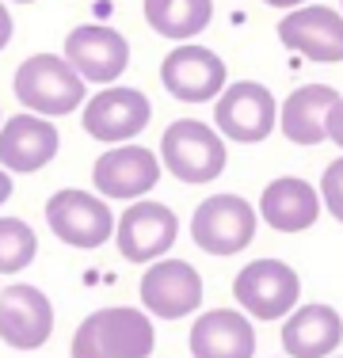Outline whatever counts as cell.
I'll use <instances>...</instances> for the list:
<instances>
[{"label":"cell","mask_w":343,"mask_h":358,"mask_svg":"<svg viewBox=\"0 0 343 358\" xmlns=\"http://www.w3.org/2000/svg\"><path fill=\"white\" fill-rule=\"evenodd\" d=\"M153 317L134 305H107L88 313L73 331V358H153Z\"/></svg>","instance_id":"cell-1"},{"label":"cell","mask_w":343,"mask_h":358,"mask_svg":"<svg viewBox=\"0 0 343 358\" xmlns=\"http://www.w3.org/2000/svg\"><path fill=\"white\" fill-rule=\"evenodd\" d=\"M149 118H153V103L145 92L122 88V84H107V88H99L84 103L80 126L99 145H126L149 126Z\"/></svg>","instance_id":"cell-10"},{"label":"cell","mask_w":343,"mask_h":358,"mask_svg":"<svg viewBox=\"0 0 343 358\" xmlns=\"http://www.w3.org/2000/svg\"><path fill=\"white\" fill-rule=\"evenodd\" d=\"M214 126L225 141L260 145L279 130V103L260 80H237L214 99Z\"/></svg>","instance_id":"cell-7"},{"label":"cell","mask_w":343,"mask_h":358,"mask_svg":"<svg viewBox=\"0 0 343 358\" xmlns=\"http://www.w3.org/2000/svg\"><path fill=\"white\" fill-rule=\"evenodd\" d=\"M328 141L336 145V149H343V96L336 99V107H332V115H328Z\"/></svg>","instance_id":"cell-24"},{"label":"cell","mask_w":343,"mask_h":358,"mask_svg":"<svg viewBox=\"0 0 343 358\" xmlns=\"http://www.w3.org/2000/svg\"><path fill=\"white\" fill-rule=\"evenodd\" d=\"M15 4H34V0H15Z\"/></svg>","instance_id":"cell-28"},{"label":"cell","mask_w":343,"mask_h":358,"mask_svg":"<svg viewBox=\"0 0 343 358\" xmlns=\"http://www.w3.org/2000/svg\"><path fill=\"white\" fill-rule=\"evenodd\" d=\"M321 202H324V210L343 225V152L324 168V176H321Z\"/></svg>","instance_id":"cell-23"},{"label":"cell","mask_w":343,"mask_h":358,"mask_svg":"<svg viewBox=\"0 0 343 358\" xmlns=\"http://www.w3.org/2000/svg\"><path fill=\"white\" fill-rule=\"evenodd\" d=\"M46 225L69 248L92 252L115 236L118 217L103 194L80 191V187H62L46 199Z\"/></svg>","instance_id":"cell-4"},{"label":"cell","mask_w":343,"mask_h":358,"mask_svg":"<svg viewBox=\"0 0 343 358\" xmlns=\"http://www.w3.org/2000/svg\"><path fill=\"white\" fill-rule=\"evenodd\" d=\"M141 12L160 38L195 42L214 20V0H141Z\"/></svg>","instance_id":"cell-21"},{"label":"cell","mask_w":343,"mask_h":358,"mask_svg":"<svg viewBox=\"0 0 343 358\" xmlns=\"http://www.w3.org/2000/svg\"><path fill=\"white\" fill-rule=\"evenodd\" d=\"M15 35V23H12V12H8V4L0 0V50H8V42Z\"/></svg>","instance_id":"cell-25"},{"label":"cell","mask_w":343,"mask_h":358,"mask_svg":"<svg viewBox=\"0 0 343 358\" xmlns=\"http://www.w3.org/2000/svg\"><path fill=\"white\" fill-rule=\"evenodd\" d=\"M0 126H4V110H0Z\"/></svg>","instance_id":"cell-29"},{"label":"cell","mask_w":343,"mask_h":358,"mask_svg":"<svg viewBox=\"0 0 343 358\" xmlns=\"http://www.w3.org/2000/svg\"><path fill=\"white\" fill-rule=\"evenodd\" d=\"M65 62L84 76V84H118L130 65V42L107 23H80L65 35Z\"/></svg>","instance_id":"cell-13"},{"label":"cell","mask_w":343,"mask_h":358,"mask_svg":"<svg viewBox=\"0 0 343 358\" xmlns=\"http://www.w3.org/2000/svg\"><path fill=\"white\" fill-rule=\"evenodd\" d=\"M340 92L332 84H302L294 88L279 107V130L286 141L313 149V145L328 141V115L336 107Z\"/></svg>","instance_id":"cell-20"},{"label":"cell","mask_w":343,"mask_h":358,"mask_svg":"<svg viewBox=\"0 0 343 358\" xmlns=\"http://www.w3.org/2000/svg\"><path fill=\"white\" fill-rule=\"evenodd\" d=\"M176 241H179V217L176 210L157 199L130 202V210H122V217L115 225L118 255L126 263H141V267L164 259Z\"/></svg>","instance_id":"cell-8"},{"label":"cell","mask_w":343,"mask_h":358,"mask_svg":"<svg viewBox=\"0 0 343 358\" xmlns=\"http://www.w3.org/2000/svg\"><path fill=\"white\" fill-rule=\"evenodd\" d=\"M279 42L309 62H343V12L332 4H302L282 15Z\"/></svg>","instance_id":"cell-15"},{"label":"cell","mask_w":343,"mask_h":358,"mask_svg":"<svg viewBox=\"0 0 343 358\" xmlns=\"http://www.w3.org/2000/svg\"><path fill=\"white\" fill-rule=\"evenodd\" d=\"M141 309L157 320H183L202 305V275L187 259H157L137 286Z\"/></svg>","instance_id":"cell-12"},{"label":"cell","mask_w":343,"mask_h":358,"mask_svg":"<svg viewBox=\"0 0 343 358\" xmlns=\"http://www.w3.org/2000/svg\"><path fill=\"white\" fill-rule=\"evenodd\" d=\"M62 149V134L50 118L42 115H12L0 126V168H8L12 176H31L38 168H46Z\"/></svg>","instance_id":"cell-16"},{"label":"cell","mask_w":343,"mask_h":358,"mask_svg":"<svg viewBox=\"0 0 343 358\" xmlns=\"http://www.w3.org/2000/svg\"><path fill=\"white\" fill-rule=\"evenodd\" d=\"M15 99L42 118H65L88 103L84 76L65 62V54H34L15 69Z\"/></svg>","instance_id":"cell-2"},{"label":"cell","mask_w":343,"mask_h":358,"mask_svg":"<svg viewBox=\"0 0 343 358\" xmlns=\"http://www.w3.org/2000/svg\"><path fill=\"white\" fill-rule=\"evenodd\" d=\"M340 12H343V0H340Z\"/></svg>","instance_id":"cell-30"},{"label":"cell","mask_w":343,"mask_h":358,"mask_svg":"<svg viewBox=\"0 0 343 358\" xmlns=\"http://www.w3.org/2000/svg\"><path fill=\"white\" fill-rule=\"evenodd\" d=\"M263 4L279 8V12H294V8H302V4H309V0H263Z\"/></svg>","instance_id":"cell-27"},{"label":"cell","mask_w":343,"mask_h":358,"mask_svg":"<svg viewBox=\"0 0 343 358\" xmlns=\"http://www.w3.org/2000/svg\"><path fill=\"white\" fill-rule=\"evenodd\" d=\"M279 339L286 358H332L343 343V317L324 301L298 305L282 320Z\"/></svg>","instance_id":"cell-19"},{"label":"cell","mask_w":343,"mask_h":358,"mask_svg":"<svg viewBox=\"0 0 343 358\" xmlns=\"http://www.w3.org/2000/svg\"><path fill=\"white\" fill-rule=\"evenodd\" d=\"M12 194H15V179H12V172H8V168H0V206H4Z\"/></svg>","instance_id":"cell-26"},{"label":"cell","mask_w":343,"mask_h":358,"mask_svg":"<svg viewBox=\"0 0 343 358\" xmlns=\"http://www.w3.org/2000/svg\"><path fill=\"white\" fill-rule=\"evenodd\" d=\"M38 255V236L23 217H0V275H20Z\"/></svg>","instance_id":"cell-22"},{"label":"cell","mask_w":343,"mask_h":358,"mask_svg":"<svg viewBox=\"0 0 343 358\" xmlns=\"http://www.w3.org/2000/svg\"><path fill=\"white\" fill-rule=\"evenodd\" d=\"M160 157L145 145H115L92 164V187L107 202H137L160 183Z\"/></svg>","instance_id":"cell-11"},{"label":"cell","mask_w":343,"mask_h":358,"mask_svg":"<svg viewBox=\"0 0 343 358\" xmlns=\"http://www.w3.org/2000/svg\"><path fill=\"white\" fill-rule=\"evenodd\" d=\"M260 229V206L240 194H210L191 214V241L206 255H237L255 241Z\"/></svg>","instance_id":"cell-6"},{"label":"cell","mask_w":343,"mask_h":358,"mask_svg":"<svg viewBox=\"0 0 343 358\" xmlns=\"http://www.w3.org/2000/svg\"><path fill=\"white\" fill-rule=\"evenodd\" d=\"M160 84L179 103H214L229 88V69L210 46L176 42V50L160 62Z\"/></svg>","instance_id":"cell-9"},{"label":"cell","mask_w":343,"mask_h":358,"mask_svg":"<svg viewBox=\"0 0 343 358\" xmlns=\"http://www.w3.org/2000/svg\"><path fill=\"white\" fill-rule=\"evenodd\" d=\"M233 301L252 320H286L302 301V278L282 259H252L233 278Z\"/></svg>","instance_id":"cell-5"},{"label":"cell","mask_w":343,"mask_h":358,"mask_svg":"<svg viewBox=\"0 0 343 358\" xmlns=\"http://www.w3.org/2000/svg\"><path fill=\"white\" fill-rule=\"evenodd\" d=\"M160 164L179 183H214L229 164L225 138L218 126L199 122V118H176L160 138Z\"/></svg>","instance_id":"cell-3"},{"label":"cell","mask_w":343,"mask_h":358,"mask_svg":"<svg viewBox=\"0 0 343 358\" xmlns=\"http://www.w3.org/2000/svg\"><path fill=\"white\" fill-rule=\"evenodd\" d=\"M324 214L321 187H313L302 176H279L260 194V217L274 233H305Z\"/></svg>","instance_id":"cell-18"},{"label":"cell","mask_w":343,"mask_h":358,"mask_svg":"<svg viewBox=\"0 0 343 358\" xmlns=\"http://www.w3.org/2000/svg\"><path fill=\"white\" fill-rule=\"evenodd\" d=\"M191 358H252L255 328L244 309H206L187 331Z\"/></svg>","instance_id":"cell-17"},{"label":"cell","mask_w":343,"mask_h":358,"mask_svg":"<svg viewBox=\"0 0 343 358\" xmlns=\"http://www.w3.org/2000/svg\"><path fill=\"white\" fill-rule=\"evenodd\" d=\"M332 358H340V355H332Z\"/></svg>","instance_id":"cell-31"},{"label":"cell","mask_w":343,"mask_h":358,"mask_svg":"<svg viewBox=\"0 0 343 358\" xmlns=\"http://www.w3.org/2000/svg\"><path fill=\"white\" fill-rule=\"evenodd\" d=\"M54 336V305L31 282L0 289V343L12 351H38Z\"/></svg>","instance_id":"cell-14"}]
</instances>
